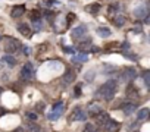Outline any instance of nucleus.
Returning a JSON list of instances; mask_svg holds the SVG:
<instances>
[{
  "label": "nucleus",
  "instance_id": "nucleus-8",
  "mask_svg": "<svg viewBox=\"0 0 150 132\" xmlns=\"http://www.w3.org/2000/svg\"><path fill=\"white\" fill-rule=\"evenodd\" d=\"M122 110H124V114L125 116H130V114H132L134 112H135V109H137V104L135 103H131V101H128V103H124L122 106Z\"/></svg>",
  "mask_w": 150,
  "mask_h": 132
},
{
  "label": "nucleus",
  "instance_id": "nucleus-39",
  "mask_svg": "<svg viewBox=\"0 0 150 132\" xmlns=\"http://www.w3.org/2000/svg\"><path fill=\"white\" fill-rule=\"evenodd\" d=\"M110 2H112V0H110Z\"/></svg>",
  "mask_w": 150,
  "mask_h": 132
},
{
  "label": "nucleus",
  "instance_id": "nucleus-10",
  "mask_svg": "<svg viewBox=\"0 0 150 132\" xmlns=\"http://www.w3.org/2000/svg\"><path fill=\"white\" fill-rule=\"evenodd\" d=\"M100 112H103V107H102L99 103H90V106H89V113H90L91 116H96V114H99Z\"/></svg>",
  "mask_w": 150,
  "mask_h": 132
},
{
  "label": "nucleus",
  "instance_id": "nucleus-16",
  "mask_svg": "<svg viewBox=\"0 0 150 132\" xmlns=\"http://www.w3.org/2000/svg\"><path fill=\"white\" fill-rule=\"evenodd\" d=\"M72 60L74 62H80V63H85L87 60H89V56H87L84 51H81V53H78V55H75L72 57Z\"/></svg>",
  "mask_w": 150,
  "mask_h": 132
},
{
  "label": "nucleus",
  "instance_id": "nucleus-32",
  "mask_svg": "<svg viewBox=\"0 0 150 132\" xmlns=\"http://www.w3.org/2000/svg\"><path fill=\"white\" fill-rule=\"evenodd\" d=\"M78 96H81V85L75 87V97H78Z\"/></svg>",
  "mask_w": 150,
  "mask_h": 132
},
{
  "label": "nucleus",
  "instance_id": "nucleus-31",
  "mask_svg": "<svg viewBox=\"0 0 150 132\" xmlns=\"http://www.w3.org/2000/svg\"><path fill=\"white\" fill-rule=\"evenodd\" d=\"M27 116H28V119H31V121H37V114L32 113V112H28Z\"/></svg>",
  "mask_w": 150,
  "mask_h": 132
},
{
  "label": "nucleus",
  "instance_id": "nucleus-4",
  "mask_svg": "<svg viewBox=\"0 0 150 132\" xmlns=\"http://www.w3.org/2000/svg\"><path fill=\"white\" fill-rule=\"evenodd\" d=\"M19 76L24 79V81H28V79L32 78V63H31V62H27V63H25L22 68H21Z\"/></svg>",
  "mask_w": 150,
  "mask_h": 132
},
{
  "label": "nucleus",
  "instance_id": "nucleus-3",
  "mask_svg": "<svg viewBox=\"0 0 150 132\" xmlns=\"http://www.w3.org/2000/svg\"><path fill=\"white\" fill-rule=\"evenodd\" d=\"M135 78H137V71H135V68H132V66L125 68L119 73V79H121V81H124V82H131V81H134Z\"/></svg>",
  "mask_w": 150,
  "mask_h": 132
},
{
  "label": "nucleus",
  "instance_id": "nucleus-29",
  "mask_svg": "<svg viewBox=\"0 0 150 132\" xmlns=\"http://www.w3.org/2000/svg\"><path fill=\"white\" fill-rule=\"evenodd\" d=\"M119 7H121V5H112V6L109 7V12H110V13H114V12H119V10H121Z\"/></svg>",
  "mask_w": 150,
  "mask_h": 132
},
{
  "label": "nucleus",
  "instance_id": "nucleus-6",
  "mask_svg": "<svg viewBox=\"0 0 150 132\" xmlns=\"http://www.w3.org/2000/svg\"><path fill=\"white\" fill-rule=\"evenodd\" d=\"M147 15H149V9H147V6H146V5L137 6V7L134 9V16H135V18L143 19V18H146Z\"/></svg>",
  "mask_w": 150,
  "mask_h": 132
},
{
  "label": "nucleus",
  "instance_id": "nucleus-5",
  "mask_svg": "<svg viewBox=\"0 0 150 132\" xmlns=\"http://www.w3.org/2000/svg\"><path fill=\"white\" fill-rule=\"evenodd\" d=\"M87 37V28L84 25H80L77 26V28L72 30V38L75 40V41H78V40H82Z\"/></svg>",
  "mask_w": 150,
  "mask_h": 132
},
{
  "label": "nucleus",
  "instance_id": "nucleus-25",
  "mask_svg": "<svg viewBox=\"0 0 150 132\" xmlns=\"http://www.w3.org/2000/svg\"><path fill=\"white\" fill-rule=\"evenodd\" d=\"M143 81H144V85L149 88L150 87V72L149 71H144L143 72Z\"/></svg>",
  "mask_w": 150,
  "mask_h": 132
},
{
  "label": "nucleus",
  "instance_id": "nucleus-2",
  "mask_svg": "<svg viewBox=\"0 0 150 132\" xmlns=\"http://www.w3.org/2000/svg\"><path fill=\"white\" fill-rule=\"evenodd\" d=\"M21 48V43L14 37H6L5 40V51L6 55H15V53Z\"/></svg>",
  "mask_w": 150,
  "mask_h": 132
},
{
  "label": "nucleus",
  "instance_id": "nucleus-38",
  "mask_svg": "<svg viewBox=\"0 0 150 132\" xmlns=\"http://www.w3.org/2000/svg\"><path fill=\"white\" fill-rule=\"evenodd\" d=\"M2 92H3V88H2V87H0V96H2Z\"/></svg>",
  "mask_w": 150,
  "mask_h": 132
},
{
  "label": "nucleus",
  "instance_id": "nucleus-35",
  "mask_svg": "<svg viewBox=\"0 0 150 132\" xmlns=\"http://www.w3.org/2000/svg\"><path fill=\"white\" fill-rule=\"evenodd\" d=\"M122 48H124V50H125V48H127V50H130V43H128V41L122 43Z\"/></svg>",
  "mask_w": 150,
  "mask_h": 132
},
{
  "label": "nucleus",
  "instance_id": "nucleus-1",
  "mask_svg": "<svg viewBox=\"0 0 150 132\" xmlns=\"http://www.w3.org/2000/svg\"><path fill=\"white\" fill-rule=\"evenodd\" d=\"M116 91H118V84L115 79H109V81H106L102 87L99 88V91L96 92V94L99 97H103L105 100H112L115 97L116 94Z\"/></svg>",
  "mask_w": 150,
  "mask_h": 132
},
{
  "label": "nucleus",
  "instance_id": "nucleus-33",
  "mask_svg": "<svg viewBox=\"0 0 150 132\" xmlns=\"http://www.w3.org/2000/svg\"><path fill=\"white\" fill-rule=\"evenodd\" d=\"M66 19H68V24H71V22H72V21L75 19V15H74V13H69V15H68V18H66Z\"/></svg>",
  "mask_w": 150,
  "mask_h": 132
},
{
  "label": "nucleus",
  "instance_id": "nucleus-7",
  "mask_svg": "<svg viewBox=\"0 0 150 132\" xmlns=\"http://www.w3.org/2000/svg\"><path fill=\"white\" fill-rule=\"evenodd\" d=\"M24 13H25V5H16V6L12 7V10H10V16L16 19V18H21Z\"/></svg>",
  "mask_w": 150,
  "mask_h": 132
},
{
  "label": "nucleus",
  "instance_id": "nucleus-21",
  "mask_svg": "<svg viewBox=\"0 0 150 132\" xmlns=\"http://www.w3.org/2000/svg\"><path fill=\"white\" fill-rule=\"evenodd\" d=\"M94 117L97 119V122H99V123H102V125H103V123L107 121V119H109V114H107V113H105V112H100V113H99V114H96Z\"/></svg>",
  "mask_w": 150,
  "mask_h": 132
},
{
  "label": "nucleus",
  "instance_id": "nucleus-12",
  "mask_svg": "<svg viewBox=\"0 0 150 132\" xmlns=\"http://www.w3.org/2000/svg\"><path fill=\"white\" fill-rule=\"evenodd\" d=\"M114 25L115 26H118V28H121V26H124L125 25V22H127V18H125L124 15H115V18H114Z\"/></svg>",
  "mask_w": 150,
  "mask_h": 132
},
{
  "label": "nucleus",
  "instance_id": "nucleus-26",
  "mask_svg": "<svg viewBox=\"0 0 150 132\" xmlns=\"http://www.w3.org/2000/svg\"><path fill=\"white\" fill-rule=\"evenodd\" d=\"M28 128H30L31 131H34V132H41L40 126H39V125H35L34 122H28Z\"/></svg>",
  "mask_w": 150,
  "mask_h": 132
},
{
  "label": "nucleus",
  "instance_id": "nucleus-23",
  "mask_svg": "<svg viewBox=\"0 0 150 132\" xmlns=\"http://www.w3.org/2000/svg\"><path fill=\"white\" fill-rule=\"evenodd\" d=\"M127 96H128V97H139V92H137V90H135L132 85H130V87L127 88Z\"/></svg>",
  "mask_w": 150,
  "mask_h": 132
},
{
  "label": "nucleus",
  "instance_id": "nucleus-22",
  "mask_svg": "<svg viewBox=\"0 0 150 132\" xmlns=\"http://www.w3.org/2000/svg\"><path fill=\"white\" fill-rule=\"evenodd\" d=\"M3 60H5V62L9 65V68H14V66L16 65V60H15L14 57H12L10 55H6V56L3 57Z\"/></svg>",
  "mask_w": 150,
  "mask_h": 132
},
{
  "label": "nucleus",
  "instance_id": "nucleus-17",
  "mask_svg": "<svg viewBox=\"0 0 150 132\" xmlns=\"http://www.w3.org/2000/svg\"><path fill=\"white\" fill-rule=\"evenodd\" d=\"M97 34L102 37V38H107V37H110V30L107 28V26H100V28H97Z\"/></svg>",
  "mask_w": 150,
  "mask_h": 132
},
{
  "label": "nucleus",
  "instance_id": "nucleus-28",
  "mask_svg": "<svg viewBox=\"0 0 150 132\" xmlns=\"http://www.w3.org/2000/svg\"><path fill=\"white\" fill-rule=\"evenodd\" d=\"M105 73H110V72H115L116 71V66H109V65H106L105 66Z\"/></svg>",
  "mask_w": 150,
  "mask_h": 132
},
{
  "label": "nucleus",
  "instance_id": "nucleus-18",
  "mask_svg": "<svg viewBox=\"0 0 150 132\" xmlns=\"http://www.w3.org/2000/svg\"><path fill=\"white\" fill-rule=\"evenodd\" d=\"M74 79H75V73H74V71H72V69H68V71L65 72L64 81H65L66 84H71V82H74Z\"/></svg>",
  "mask_w": 150,
  "mask_h": 132
},
{
  "label": "nucleus",
  "instance_id": "nucleus-14",
  "mask_svg": "<svg viewBox=\"0 0 150 132\" xmlns=\"http://www.w3.org/2000/svg\"><path fill=\"white\" fill-rule=\"evenodd\" d=\"M149 113H150V110H149L147 107H143L141 110H139V114H137V121H139V122L146 121V119L149 117Z\"/></svg>",
  "mask_w": 150,
  "mask_h": 132
},
{
  "label": "nucleus",
  "instance_id": "nucleus-11",
  "mask_svg": "<svg viewBox=\"0 0 150 132\" xmlns=\"http://www.w3.org/2000/svg\"><path fill=\"white\" fill-rule=\"evenodd\" d=\"M74 119H75V121L82 122V121H85V119H87V114H85V112L81 107H77V109L74 110Z\"/></svg>",
  "mask_w": 150,
  "mask_h": 132
},
{
  "label": "nucleus",
  "instance_id": "nucleus-30",
  "mask_svg": "<svg viewBox=\"0 0 150 132\" xmlns=\"http://www.w3.org/2000/svg\"><path fill=\"white\" fill-rule=\"evenodd\" d=\"M94 75H96V73H94V71H90L89 73L85 75V79H87V81L90 82V81H93V79H94Z\"/></svg>",
  "mask_w": 150,
  "mask_h": 132
},
{
  "label": "nucleus",
  "instance_id": "nucleus-15",
  "mask_svg": "<svg viewBox=\"0 0 150 132\" xmlns=\"http://www.w3.org/2000/svg\"><path fill=\"white\" fill-rule=\"evenodd\" d=\"M62 112H64V109H53V112L49 113V116H47L49 121H57L62 114Z\"/></svg>",
  "mask_w": 150,
  "mask_h": 132
},
{
  "label": "nucleus",
  "instance_id": "nucleus-20",
  "mask_svg": "<svg viewBox=\"0 0 150 132\" xmlns=\"http://www.w3.org/2000/svg\"><path fill=\"white\" fill-rule=\"evenodd\" d=\"M30 18H31V21H32V22H35V21H41V12H40V10H37V9L31 10Z\"/></svg>",
  "mask_w": 150,
  "mask_h": 132
},
{
  "label": "nucleus",
  "instance_id": "nucleus-36",
  "mask_svg": "<svg viewBox=\"0 0 150 132\" xmlns=\"http://www.w3.org/2000/svg\"><path fill=\"white\" fill-rule=\"evenodd\" d=\"M3 114H6V110L3 107H0V116H3Z\"/></svg>",
  "mask_w": 150,
  "mask_h": 132
},
{
  "label": "nucleus",
  "instance_id": "nucleus-9",
  "mask_svg": "<svg viewBox=\"0 0 150 132\" xmlns=\"http://www.w3.org/2000/svg\"><path fill=\"white\" fill-rule=\"evenodd\" d=\"M103 126H105L106 131H116L119 128V122L114 121V119H107V121L103 123Z\"/></svg>",
  "mask_w": 150,
  "mask_h": 132
},
{
  "label": "nucleus",
  "instance_id": "nucleus-37",
  "mask_svg": "<svg viewBox=\"0 0 150 132\" xmlns=\"http://www.w3.org/2000/svg\"><path fill=\"white\" fill-rule=\"evenodd\" d=\"M65 51H68V53H74V50H72L71 47H65Z\"/></svg>",
  "mask_w": 150,
  "mask_h": 132
},
{
  "label": "nucleus",
  "instance_id": "nucleus-13",
  "mask_svg": "<svg viewBox=\"0 0 150 132\" xmlns=\"http://www.w3.org/2000/svg\"><path fill=\"white\" fill-rule=\"evenodd\" d=\"M18 31L22 32L25 37H31V32H32L31 28H30L27 24H19V25H18Z\"/></svg>",
  "mask_w": 150,
  "mask_h": 132
},
{
  "label": "nucleus",
  "instance_id": "nucleus-19",
  "mask_svg": "<svg viewBox=\"0 0 150 132\" xmlns=\"http://www.w3.org/2000/svg\"><path fill=\"white\" fill-rule=\"evenodd\" d=\"M85 9H87V12H89V13L96 15V13H99V10H100V5L99 3H93V5H89Z\"/></svg>",
  "mask_w": 150,
  "mask_h": 132
},
{
  "label": "nucleus",
  "instance_id": "nucleus-27",
  "mask_svg": "<svg viewBox=\"0 0 150 132\" xmlns=\"http://www.w3.org/2000/svg\"><path fill=\"white\" fill-rule=\"evenodd\" d=\"M43 3L47 5V6H57V5H60L59 2H56V0H43Z\"/></svg>",
  "mask_w": 150,
  "mask_h": 132
},
{
  "label": "nucleus",
  "instance_id": "nucleus-24",
  "mask_svg": "<svg viewBox=\"0 0 150 132\" xmlns=\"http://www.w3.org/2000/svg\"><path fill=\"white\" fill-rule=\"evenodd\" d=\"M82 132H99L97 131V126L96 125H91V123H87L82 129Z\"/></svg>",
  "mask_w": 150,
  "mask_h": 132
},
{
  "label": "nucleus",
  "instance_id": "nucleus-34",
  "mask_svg": "<svg viewBox=\"0 0 150 132\" xmlns=\"http://www.w3.org/2000/svg\"><path fill=\"white\" fill-rule=\"evenodd\" d=\"M137 125H139V121L134 122V123H131V125H130V126H131V128H130V131H135V129H137Z\"/></svg>",
  "mask_w": 150,
  "mask_h": 132
}]
</instances>
